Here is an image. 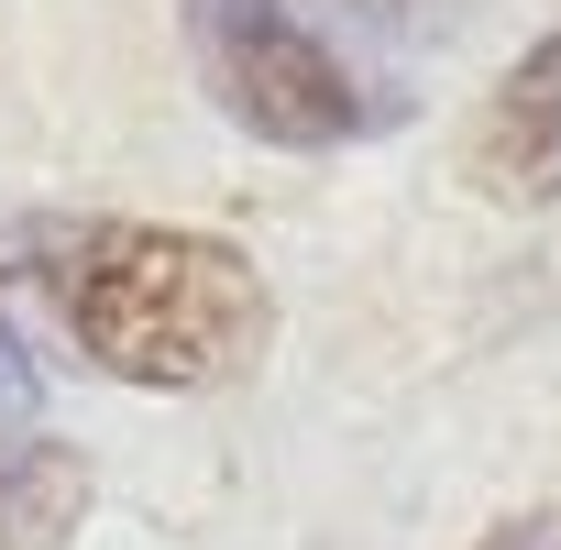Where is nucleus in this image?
Masks as SVG:
<instances>
[{
	"label": "nucleus",
	"instance_id": "6",
	"mask_svg": "<svg viewBox=\"0 0 561 550\" xmlns=\"http://www.w3.org/2000/svg\"><path fill=\"white\" fill-rule=\"evenodd\" d=\"M12 408H34V364H23L12 331H0V419H12Z\"/></svg>",
	"mask_w": 561,
	"mask_h": 550
},
{
	"label": "nucleus",
	"instance_id": "1",
	"mask_svg": "<svg viewBox=\"0 0 561 550\" xmlns=\"http://www.w3.org/2000/svg\"><path fill=\"white\" fill-rule=\"evenodd\" d=\"M56 309L78 331V353L122 386H220L264 353V275L242 242L220 231H176V220H100L67 231L56 253Z\"/></svg>",
	"mask_w": 561,
	"mask_h": 550
},
{
	"label": "nucleus",
	"instance_id": "4",
	"mask_svg": "<svg viewBox=\"0 0 561 550\" xmlns=\"http://www.w3.org/2000/svg\"><path fill=\"white\" fill-rule=\"evenodd\" d=\"M89 517V462L67 440L0 451V550H67Z\"/></svg>",
	"mask_w": 561,
	"mask_h": 550
},
{
	"label": "nucleus",
	"instance_id": "5",
	"mask_svg": "<svg viewBox=\"0 0 561 550\" xmlns=\"http://www.w3.org/2000/svg\"><path fill=\"white\" fill-rule=\"evenodd\" d=\"M473 550H561V506H528V517H506V528H484Z\"/></svg>",
	"mask_w": 561,
	"mask_h": 550
},
{
	"label": "nucleus",
	"instance_id": "3",
	"mask_svg": "<svg viewBox=\"0 0 561 550\" xmlns=\"http://www.w3.org/2000/svg\"><path fill=\"white\" fill-rule=\"evenodd\" d=\"M473 176L506 209H550L561 198V23L495 78V100L473 122Z\"/></svg>",
	"mask_w": 561,
	"mask_h": 550
},
{
	"label": "nucleus",
	"instance_id": "2",
	"mask_svg": "<svg viewBox=\"0 0 561 550\" xmlns=\"http://www.w3.org/2000/svg\"><path fill=\"white\" fill-rule=\"evenodd\" d=\"M187 56L209 78V100L287 154H331L375 133V89L287 12V0H187Z\"/></svg>",
	"mask_w": 561,
	"mask_h": 550
},
{
	"label": "nucleus",
	"instance_id": "7",
	"mask_svg": "<svg viewBox=\"0 0 561 550\" xmlns=\"http://www.w3.org/2000/svg\"><path fill=\"white\" fill-rule=\"evenodd\" d=\"M342 12H364V23H440L451 0H342Z\"/></svg>",
	"mask_w": 561,
	"mask_h": 550
}]
</instances>
